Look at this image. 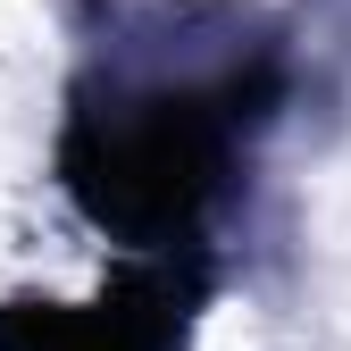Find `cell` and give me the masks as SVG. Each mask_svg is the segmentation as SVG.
<instances>
[{
	"instance_id": "7a4b0ae2",
	"label": "cell",
	"mask_w": 351,
	"mask_h": 351,
	"mask_svg": "<svg viewBox=\"0 0 351 351\" xmlns=\"http://www.w3.org/2000/svg\"><path fill=\"white\" fill-rule=\"evenodd\" d=\"M9 351H159V326L134 318L125 301H93V310H25Z\"/></svg>"
},
{
	"instance_id": "6da1fadb",
	"label": "cell",
	"mask_w": 351,
	"mask_h": 351,
	"mask_svg": "<svg viewBox=\"0 0 351 351\" xmlns=\"http://www.w3.org/2000/svg\"><path fill=\"white\" fill-rule=\"evenodd\" d=\"M217 184V125L193 101H134L84 125L75 193L125 234H167Z\"/></svg>"
}]
</instances>
